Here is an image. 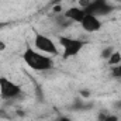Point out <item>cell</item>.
<instances>
[{"label": "cell", "mask_w": 121, "mask_h": 121, "mask_svg": "<svg viewBox=\"0 0 121 121\" xmlns=\"http://www.w3.org/2000/svg\"><path fill=\"white\" fill-rule=\"evenodd\" d=\"M58 44L62 48V58L63 59H70L78 56L83 48L86 47V41L80 39V38H73V37H68V35H60L58 38Z\"/></svg>", "instance_id": "2"}, {"label": "cell", "mask_w": 121, "mask_h": 121, "mask_svg": "<svg viewBox=\"0 0 121 121\" xmlns=\"http://www.w3.org/2000/svg\"><path fill=\"white\" fill-rule=\"evenodd\" d=\"M116 107H117V108H121V100H118V101L116 103Z\"/></svg>", "instance_id": "14"}, {"label": "cell", "mask_w": 121, "mask_h": 121, "mask_svg": "<svg viewBox=\"0 0 121 121\" xmlns=\"http://www.w3.org/2000/svg\"><path fill=\"white\" fill-rule=\"evenodd\" d=\"M23 94V89L18 83L13 82L7 76H0V99L4 101H11Z\"/></svg>", "instance_id": "4"}, {"label": "cell", "mask_w": 121, "mask_h": 121, "mask_svg": "<svg viewBox=\"0 0 121 121\" xmlns=\"http://www.w3.org/2000/svg\"><path fill=\"white\" fill-rule=\"evenodd\" d=\"M54 121H72V118L68 117V116H58Z\"/></svg>", "instance_id": "13"}, {"label": "cell", "mask_w": 121, "mask_h": 121, "mask_svg": "<svg viewBox=\"0 0 121 121\" xmlns=\"http://www.w3.org/2000/svg\"><path fill=\"white\" fill-rule=\"evenodd\" d=\"M97 121H120V117L117 114H107V113H101L99 114Z\"/></svg>", "instance_id": "9"}, {"label": "cell", "mask_w": 121, "mask_h": 121, "mask_svg": "<svg viewBox=\"0 0 121 121\" xmlns=\"http://www.w3.org/2000/svg\"><path fill=\"white\" fill-rule=\"evenodd\" d=\"M79 26L82 27V30L86 31L87 34L99 32V31L103 28V23H101L100 17L93 16V14H89V13H86V16L83 17V20L80 21V24H79Z\"/></svg>", "instance_id": "6"}, {"label": "cell", "mask_w": 121, "mask_h": 121, "mask_svg": "<svg viewBox=\"0 0 121 121\" xmlns=\"http://www.w3.org/2000/svg\"><path fill=\"white\" fill-rule=\"evenodd\" d=\"M114 6L108 1V0H93L90 4L85 9L86 13L97 16V17H103V16H108L114 11Z\"/></svg>", "instance_id": "5"}, {"label": "cell", "mask_w": 121, "mask_h": 121, "mask_svg": "<svg viewBox=\"0 0 121 121\" xmlns=\"http://www.w3.org/2000/svg\"><path fill=\"white\" fill-rule=\"evenodd\" d=\"M34 48L45 55L49 56H56L59 55V48L56 45V42L47 34L42 32H35L34 35Z\"/></svg>", "instance_id": "3"}, {"label": "cell", "mask_w": 121, "mask_h": 121, "mask_svg": "<svg viewBox=\"0 0 121 121\" xmlns=\"http://www.w3.org/2000/svg\"><path fill=\"white\" fill-rule=\"evenodd\" d=\"M24 63L34 72H49L55 68L52 56L37 51L34 47H27L23 52Z\"/></svg>", "instance_id": "1"}, {"label": "cell", "mask_w": 121, "mask_h": 121, "mask_svg": "<svg viewBox=\"0 0 121 121\" xmlns=\"http://www.w3.org/2000/svg\"><path fill=\"white\" fill-rule=\"evenodd\" d=\"M111 76L116 79H121V62L111 68Z\"/></svg>", "instance_id": "10"}, {"label": "cell", "mask_w": 121, "mask_h": 121, "mask_svg": "<svg viewBox=\"0 0 121 121\" xmlns=\"http://www.w3.org/2000/svg\"><path fill=\"white\" fill-rule=\"evenodd\" d=\"M91 1H93V0H78V6H79V7H83V9H86V7L90 4Z\"/></svg>", "instance_id": "11"}, {"label": "cell", "mask_w": 121, "mask_h": 121, "mask_svg": "<svg viewBox=\"0 0 121 121\" xmlns=\"http://www.w3.org/2000/svg\"><path fill=\"white\" fill-rule=\"evenodd\" d=\"M120 62H121V52H120V51H113V52H111V55L107 58V65H108L110 68H113V66L118 65Z\"/></svg>", "instance_id": "8"}, {"label": "cell", "mask_w": 121, "mask_h": 121, "mask_svg": "<svg viewBox=\"0 0 121 121\" xmlns=\"http://www.w3.org/2000/svg\"><path fill=\"white\" fill-rule=\"evenodd\" d=\"M62 16L69 20L70 23H76V24H80V21L83 20V17L86 16V10L83 7H79V6H72L69 9H66Z\"/></svg>", "instance_id": "7"}, {"label": "cell", "mask_w": 121, "mask_h": 121, "mask_svg": "<svg viewBox=\"0 0 121 121\" xmlns=\"http://www.w3.org/2000/svg\"><path fill=\"white\" fill-rule=\"evenodd\" d=\"M111 52H113V51H111L110 48H106V49H103V52H101V56L107 59V58H108V56L111 55Z\"/></svg>", "instance_id": "12"}]
</instances>
